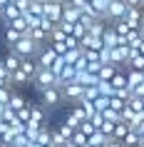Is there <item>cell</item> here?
Returning <instances> with one entry per match:
<instances>
[{
	"label": "cell",
	"instance_id": "cell-24",
	"mask_svg": "<svg viewBox=\"0 0 144 147\" xmlns=\"http://www.w3.org/2000/svg\"><path fill=\"white\" fill-rule=\"evenodd\" d=\"M124 3H127L129 8H142L144 10V0H124Z\"/></svg>",
	"mask_w": 144,
	"mask_h": 147
},
{
	"label": "cell",
	"instance_id": "cell-12",
	"mask_svg": "<svg viewBox=\"0 0 144 147\" xmlns=\"http://www.w3.org/2000/svg\"><path fill=\"white\" fill-rule=\"evenodd\" d=\"M109 85H112L114 92H117V90H129V87H127V70L119 67L117 72H114V78L109 80Z\"/></svg>",
	"mask_w": 144,
	"mask_h": 147
},
{
	"label": "cell",
	"instance_id": "cell-6",
	"mask_svg": "<svg viewBox=\"0 0 144 147\" xmlns=\"http://www.w3.org/2000/svg\"><path fill=\"white\" fill-rule=\"evenodd\" d=\"M124 13H127V3H124V0H109L107 13H104V20H107V23H112V20H122Z\"/></svg>",
	"mask_w": 144,
	"mask_h": 147
},
{
	"label": "cell",
	"instance_id": "cell-18",
	"mask_svg": "<svg viewBox=\"0 0 144 147\" xmlns=\"http://www.w3.org/2000/svg\"><path fill=\"white\" fill-rule=\"evenodd\" d=\"M127 132H129V125L119 120V122L114 125V132H112V137H114V140H124V137H127Z\"/></svg>",
	"mask_w": 144,
	"mask_h": 147
},
{
	"label": "cell",
	"instance_id": "cell-11",
	"mask_svg": "<svg viewBox=\"0 0 144 147\" xmlns=\"http://www.w3.org/2000/svg\"><path fill=\"white\" fill-rule=\"evenodd\" d=\"M27 125H35V127L45 125V110H42V105H32L30 102V122Z\"/></svg>",
	"mask_w": 144,
	"mask_h": 147
},
{
	"label": "cell",
	"instance_id": "cell-1",
	"mask_svg": "<svg viewBox=\"0 0 144 147\" xmlns=\"http://www.w3.org/2000/svg\"><path fill=\"white\" fill-rule=\"evenodd\" d=\"M10 50H13V53H17L20 57H35V55L40 53V42H35L30 35H23V38L17 40Z\"/></svg>",
	"mask_w": 144,
	"mask_h": 147
},
{
	"label": "cell",
	"instance_id": "cell-8",
	"mask_svg": "<svg viewBox=\"0 0 144 147\" xmlns=\"http://www.w3.org/2000/svg\"><path fill=\"white\" fill-rule=\"evenodd\" d=\"M122 20H127L132 28H142V23H144V10H142V8H129V5H127V13H124Z\"/></svg>",
	"mask_w": 144,
	"mask_h": 147
},
{
	"label": "cell",
	"instance_id": "cell-19",
	"mask_svg": "<svg viewBox=\"0 0 144 147\" xmlns=\"http://www.w3.org/2000/svg\"><path fill=\"white\" fill-rule=\"evenodd\" d=\"M119 122V120H104L102 117V125H99V132H104L107 137H112V132H114V125Z\"/></svg>",
	"mask_w": 144,
	"mask_h": 147
},
{
	"label": "cell",
	"instance_id": "cell-17",
	"mask_svg": "<svg viewBox=\"0 0 144 147\" xmlns=\"http://www.w3.org/2000/svg\"><path fill=\"white\" fill-rule=\"evenodd\" d=\"M20 38H23V35H20V32H17L15 28H10V25H5V42H8L10 47L15 45V42H17Z\"/></svg>",
	"mask_w": 144,
	"mask_h": 147
},
{
	"label": "cell",
	"instance_id": "cell-21",
	"mask_svg": "<svg viewBox=\"0 0 144 147\" xmlns=\"http://www.w3.org/2000/svg\"><path fill=\"white\" fill-rule=\"evenodd\" d=\"M72 142H75V145H80V147H84V145H87V135H84L82 130H75V135H72Z\"/></svg>",
	"mask_w": 144,
	"mask_h": 147
},
{
	"label": "cell",
	"instance_id": "cell-5",
	"mask_svg": "<svg viewBox=\"0 0 144 147\" xmlns=\"http://www.w3.org/2000/svg\"><path fill=\"white\" fill-rule=\"evenodd\" d=\"M40 102H42L45 107H55V105H60V102H62V90L57 85L40 90Z\"/></svg>",
	"mask_w": 144,
	"mask_h": 147
},
{
	"label": "cell",
	"instance_id": "cell-16",
	"mask_svg": "<svg viewBox=\"0 0 144 147\" xmlns=\"http://www.w3.org/2000/svg\"><path fill=\"white\" fill-rule=\"evenodd\" d=\"M117 70H119V65H112V62H104V65H102V67H99V80H107V82H109V80L114 78V72H117Z\"/></svg>",
	"mask_w": 144,
	"mask_h": 147
},
{
	"label": "cell",
	"instance_id": "cell-7",
	"mask_svg": "<svg viewBox=\"0 0 144 147\" xmlns=\"http://www.w3.org/2000/svg\"><path fill=\"white\" fill-rule=\"evenodd\" d=\"M38 70H40V65H38V60H35V57H23V60H20V72H23L30 82L35 80Z\"/></svg>",
	"mask_w": 144,
	"mask_h": 147
},
{
	"label": "cell",
	"instance_id": "cell-15",
	"mask_svg": "<svg viewBox=\"0 0 144 147\" xmlns=\"http://www.w3.org/2000/svg\"><path fill=\"white\" fill-rule=\"evenodd\" d=\"M25 105H27V100H25L23 95L13 92V95H10V100H8V105H5V107H10V110H13V112H20V110H23Z\"/></svg>",
	"mask_w": 144,
	"mask_h": 147
},
{
	"label": "cell",
	"instance_id": "cell-26",
	"mask_svg": "<svg viewBox=\"0 0 144 147\" xmlns=\"http://www.w3.org/2000/svg\"><path fill=\"white\" fill-rule=\"evenodd\" d=\"M65 147H80V145H75V142L70 140V142H65Z\"/></svg>",
	"mask_w": 144,
	"mask_h": 147
},
{
	"label": "cell",
	"instance_id": "cell-10",
	"mask_svg": "<svg viewBox=\"0 0 144 147\" xmlns=\"http://www.w3.org/2000/svg\"><path fill=\"white\" fill-rule=\"evenodd\" d=\"M27 35H30V38L35 40V42H40V45L50 40V30H47L45 25H32L30 30H27Z\"/></svg>",
	"mask_w": 144,
	"mask_h": 147
},
{
	"label": "cell",
	"instance_id": "cell-25",
	"mask_svg": "<svg viewBox=\"0 0 144 147\" xmlns=\"http://www.w3.org/2000/svg\"><path fill=\"white\" fill-rule=\"evenodd\" d=\"M132 50H137V53H142V55H144V32H142V38H139V42H137V45L132 47Z\"/></svg>",
	"mask_w": 144,
	"mask_h": 147
},
{
	"label": "cell",
	"instance_id": "cell-27",
	"mask_svg": "<svg viewBox=\"0 0 144 147\" xmlns=\"http://www.w3.org/2000/svg\"><path fill=\"white\" fill-rule=\"evenodd\" d=\"M142 32H144V23H142Z\"/></svg>",
	"mask_w": 144,
	"mask_h": 147
},
{
	"label": "cell",
	"instance_id": "cell-22",
	"mask_svg": "<svg viewBox=\"0 0 144 147\" xmlns=\"http://www.w3.org/2000/svg\"><path fill=\"white\" fill-rule=\"evenodd\" d=\"M10 85V72L5 70V65H3V60H0V87Z\"/></svg>",
	"mask_w": 144,
	"mask_h": 147
},
{
	"label": "cell",
	"instance_id": "cell-4",
	"mask_svg": "<svg viewBox=\"0 0 144 147\" xmlns=\"http://www.w3.org/2000/svg\"><path fill=\"white\" fill-rule=\"evenodd\" d=\"M60 90H62V100H70V102H80V100H82V95H84V87L80 85L77 80L65 82Z\"/></svg>",
	"mask_w": 144,
	"mask_h": 147
},
{
	"label": "cell",
	"instance_id": "cell-2",
	"mask_svg": "<svg viewBox=\"0 0 144 147\" xmlns=\"http://www.w3.org/2000/svg\"><path fill=\"white\" fill-rule=\"evenodd\" d=\"M42 15H45V20L57 25L62 20V3L60 0H42Z\"/></svg>",
	"mask_w": 144,
	"mask_h": 147
},
{
	"label": "cell",
	"instance_id": "cell-20",
	"mask_svg": "<svg viewBox=\"0 0 144 147\" xmlns=\"http://www.w3.org/2000/svg\"><path fill=\"white\" fill-rule=\"evenodd\" d=\"M10 95H13V90H10V85H5V87H0V107H5V105H8V100H10Z\"/></svg>",
	"mask_w": 144,
	"mask_h": 147
},
{
	"label": "cell",
	"instance_id": "cell-23",
	"mask_svg": "<svg viewBox=\"0 0 144 147\" xmlns=\"http://www.w3.org/2000/svg\"><path fill=\"white\" fill-rule=\"evenodd\" d=\"M104 147H124V142H122V140H114V137H109L104 142Z\"/></svg>",
	"mask_w": 144,
	"mask_h": 147
},
{
	"label": "cell",
	"instance_id": "cell-9",
	"mask_svg": "<svg viewBox=\"0 0 144 147\" xmlns=\"http://www.w3.org/2000/svg\"><path fill=\"white\" fill-rule=\"evenodd\" d=\"M119 40H122V38L117 35V30L112 28V23H107L104 30H102V45H104V47H114Z\"/></svg>",
	"mask_w": 144,
	"mask_h": 147
},
{
	"label": "cell",
	"instance_id": "cell-13",
	"mask_svg": "<svg viewBox=\"0 0 144 147\" xmlns=\"http://www.w3.org/2000/svg\"><path fill=\"white\" fill-rule=\"evenodd\" d=\"M20 60H23V57H20L17 53H13V50H10V53L3 57V65H5V70H8L10 75H13L15 70H20Z\"/></svg>",
	"mask_w": 144,
	"mask_h": 147
},
{
	"label": "cell",
	"instance_id": "cell-3",
	"mask_svg": "<svg viewBox=\"0 0 144 147\" xmlns=\"http://www.w3.org/2000/svg\"><path fill=\"white\" fill-rule=\"evenodd\" d=\"M32 85L38 87V92H40V90H45V87L57 85V75H55L50 67H40L38 75H35V80H32Z\"/></svg>",
	"mask_w": 144,
	"mask_h": 147
},
{
	"label": "cell",
	"instance_id": "cell-14",
	"mask_svg": "<svg viewBox=\"0 0 144 147\" xmlns=\"http://www.w3.org/2000/svg\"><path fill=\"white\" fill-rule=\"evenodd\" d=\"M5 25H10V28H15L20 35H27V30H30V23L25 20V15H17V18H13L10 23H5Z\"/></svg>",
	"mask_w": 144,
	"mask_h": 147
}]
</instances>
